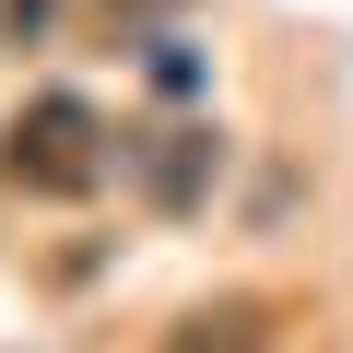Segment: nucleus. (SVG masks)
<instances>
[{
	"label": "nucleus",
	"instance_id": "1",
	"mask_svg": "<svg viewBox=\"0 0 353 353\" xmlns=\"http://www.w3.org/2000/svg\"><path fill=\"white\" fill-rule=\"evenodd\" d=\"M106 141H118V130H106L83 94H24L12 118H0V176H12L24 201H83L94 176L118 165Z\"/></svg>",
	"mask_w": 353,
	"mask_h": 353
},
{
	"label": "nucleus",
	"instance_id": "2",
	"mask_svg": "<svg viewBox=\"0 0 353 353\" xmlns=\"http://www.w3.org/2000/svg\"><path fill=\"white\" fill-rule=\"evenodd\" d=\"M165 353H271V306L259 294H212L165 330Z\"/></svg>",
	"mask_w": 353,
	"mask_h": 353
},
{
	"label": "nucleus",
	"instance_id": "3",
	"mask_svg": "<svg viewBox=\"0 0 353 353\" xmlns=\"http://www.w3.org/2000/svg\"><path fill=\"white\" fill-rule=\"evenodd\" d=\"M201 176H212V130H153V141H141V189H153V212H189Z\"/></svg>",
	"mask_w": 353,
	"mask_h": 353
},
{
	"label": "nucleus",
	"instance_id": "4",
	"mask_svg": "<svg viewBox=\"0 0 353 353\" xmlns=\"http://www.w3.org/2000/svg\"><path fill=\"white\" fill-rule=\"evenodd\" d=\"M48 12H59V0H0V36H12V48H24V36H36Z\"/></svg>",
	"mask_w": 353,
	"mask_h": 353
}]
</instances>
